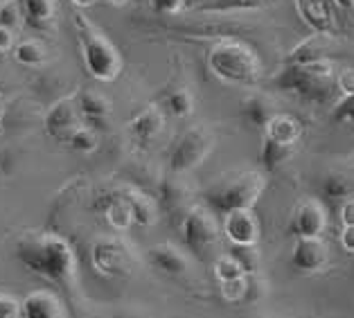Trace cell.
<instances>
[{"mask_svg":"<svg viewBox=\"0 0 354 318\" xmlns=\"http://www.w3.org/2000/svg\"><path fill=\"white\" fill-rule=\"evenodd\" d=\"M109 3H111V5H115V7H122V5L129 3V0H109Z\"/></svg>","mask_w":354,"mask_h":318,"instance_id":"44","label":"cell"},{"mask_svg":"<svg viewBox=\"0 0 354 318\" xmlns=\"http://www.w3.org/2000/svg\"><path fill=\"white\" fill-rule=\"evenodd\" d=\"M91 264L102 278H129L138 266V255L124 239L97 237L91 246Z\"/></svg>","mask_w":354,"mask_h":318,"instance_id":"8","label":"cell"},{"mask_svg":"<svg viewBox=\"0 0 354 318\" xmlns=\"http://www.w3.org/2000/svg\"><path fill=\"white\" fill-rule=\"evenodd\" d=\"M223 235L230 246H257L260 239V223L253 210H237L223 219Z\"/></svg>","mask_w":354,"mask_h":318,"instance_id":"13","label":"cell"},{"mask_svg":"<svg viewBox=\"0 0 354 318\" xmlns=\"http://www.w3.org/2000/svg\"><path fill=\"white\" fill-rule=\"evenodd\" d=\"M14 59H16V64H21V66L37 68V66H43L48 62V50L37 39H25L21 43H16Z\"/></svg>","mask_w":354,"mask_h":318,"instance_id":"29","label":"cell"},{"mask_svg":"<svg viewBox=\"0 0 354 318\" xmlns=\"http://www.w3.org/2000/svg\"><path fill=\"white\" fill-rule=\"evenodd\" d=\"M165 129V109L160 104H147L140 113L129 120V133L140 144H151Z\"/></svg>","mask_w":354,"mask_h":318,"instance_id":"16","label":"cell"},{"mask_svg":"<svg viewBox=\"0 0 354 318\" xmlns=\"http://www.w3.org/2000/svg\"><path fill=\"white\" fill-rule=\"evenodd\" d=\"M73 25L77 32V41H80L86 73L102 84L115 82L124 66L120 50L111 43L106 34L82 12H77L73 16Z\"/></svg>","mask_w":354,"mask_h":318,"instance_id":"2","label":"cell"},{"mask_svg":"<svg viewBox=\"0 0 354 318\" xmlns=\"http://www.w3.org/2000/svg\"><path fill=\"white\" fill-rule=\"evenodd\" d=\"M264 190H266V176L262 171L248 169L219 178L217 183H212L203 192V199L214 214H223L226 217V214L237 210H253Z\"/></svg>","mask_w":354,"mask_h":318,"instance_id":"4","label":"cell"},{"mask_svg":"<svg viewBox=\"0 0 354 318\" xmlns=\"http://www.w3.org/2000/svg\"><path fill=\"white\" fill-rule=\"evenodd\" d=\"M189 199H192V190L185 183V178H180V174H169L158 187V196L156 201L160 205V210H165L167 214L180 212L185 214L192 205H189Z\"/></svg>","mask_w":354,"mask_h":318,"instance_id":"18","label":"cell"},{"mask_svg":"<svg viewBox=\"0 0 354 318\" xmlns=\"http://www.w3.org/2000/svg\"><path fill=\"white\" fill-rule=\"evenodd\" d=\"M323 199L327 203L341 205L343 201L354 199V176L345 171H330L321 183Z\"/></svg>","mask_w":354,"mask_h":318,"instance_id":"24","label":"cell"},{"mask_svg":"<svg viewBox=\"0 0 354 318\" xmlns=\"http://www.w3.org/2000/svg\"><path fill=\"white\" fill-rule=\"evenodd\" d=\"M104 219L109 223V228L115 230V233H124V230L136 226V223H133V212H131V208H129V203L122 196V192L113 194L106 201V205H104Z\"/></svg>","mask_w":354,"mask_h":318,"instance_id":"27","label":"cell"},{"mask_svg":"<svg viewBox=\"0 0 354 318\" xmlns=\"http://www.w3.org/2000/svg\"><path fill=\"white\" fill-rule=\"evenodd\" d=\"M264 138H271L282 144H298V140L302 138V124L293 115L278 113L266 127Z\"/></svg>","mask_w":354,"mask_h":318,"instance_id":"25","label":"cell"},{"mask_svg":"<svg viewBox=\"0 0 354 318\" xmlns=\"http://www.w3.org/2000/svg\"><path fill=\"white\" fill-rule=\"evenodd\" d=\"M3 118H5V109L0 106V122H3Z\"/></svg>","mask_w":354,"mask_h":318,"instance_id":"45","label":"cell"},{"mask_svg":"<svg viewBox=\"0 0 354 318\" xmlns=\"http://www.w3.org/2000/svg\"><path fill=\"white\" fill-rule=\"evenodd\" d=\"M239 115L250 129L264 133L271 120L278 115V111H275L273 102L264 93H248L239 104Z\"/></svg>","mask_w":354,"mask_h":318,"instance_id":"19","label":"cell"},{"mask_svg":"<svg viewBox=\"0 0 354 318\" xmlns=\"http://www.w3.org/2000/svg\"><path fill=\"white\" fill-rule=\"evenodd\" d=\"M273 86L278 91L291 93L314 104L327 102L336 88V71L330 62L314 64H287L273 77Z\"/></svg>","mask_w":354,"mask_h":318,"instance_id":"5","label":"cell"},{"mask_svg":"<svg viewBox=\"0 0 354 318\" xmlns=\"http://www.w3.org/2000/svg\"><path fill=\"white\" fill-rule=\"evenodd\" d=\"M147 262H149L151 269H156L158 273L167 278H185L189 269H192V262H189V255L185 251H180L174 244H156L147 251Z\"/></svg>","mask_w":354,"mask_h":318,"instance_id":"12","label":"cell"},{"mask_svg":"<svg viewBox=\"0 0 354 318\" xmlns=\"http://www.w3.org/2000/svg\"><path fill=\"white\" fill-rule=\"evenodd\" d=\"M208 68L219 82L239 88H255L262 80V62L246 43L221 39L210 48Z\"/></svg>","mask_w":354,"mask_h":318,"instance_id":"3","label":"cell"},{"mask_svg":"<svg viewBox=\"0 0 354 318\" xmlns=\"http://www.w3.org/2000/svg\"><path fill=\"white\" fill-rule=\"evenodd\" d=\"M339 219L343 226H354V199H348L339 205Z\"/></svg>","mask_w":354,"mask_h":318,"instance_id":"41","label":"cell"},{"mask_svg":"<svg viewBox=\"0 0 354 318\" xmlns=\"http://www.w3.org/2000/svg\"><path fill=\"white\" fill-rule=\"evenodd\" d=\"M332 122L336 124H352L354 127V95L341 97L332 106Z\"/></svg>","mask_w":354,"mask_h":318,"instance_id":"35","label":"cell"},{"mask_svg":"<svg viewBox=\"0 0 354 318\" xmlns=\"http://www.w3.org/2000/svg\"><path fill=\"white\" fill-rule=\"evenodd\" d=\"M46 133L59 142H68L71 135L84 124L82 111L77 106V97H64L55 102L46 113Z\"/></svg>","mask_w":354,"mask_h":318,"instance_id":"9","label":"cell"},{"mask_svg":"<svg viewBox=\"0 0 354 318\" xmlns=\"http://www.w3.org/2000/svg\"><path fill=\"white\" fill-rule=\"evenodd\" d=\"M330 3L336 7V10H341L345 14L354 16V0H330Z\"/></svg>","mask_w":354,"mask_h":318,"instance_id":"42","label":"cell"},{"mask_svg":"<svg viewBox=\"0 0 354 318\" xmlns=\"http://www.w3.org/2000/svg\"><path fill=\"white\" fill-rule=\"evenodd\" d=\"M212 271L214 276H217L219 285L221 282H228V280H235V278H241V276H248L244 271V266L237 262V257L232 253H223V255H217L212 262Z\"/></svg>","mask_w":354,"mask_h":318,"instance_id":"30","label":"cell"},{"mask_svg":"<svg viewBox=\"0 0 354 318\" xmlns=\"http://www.w3.org/2000/svg\"><path fill=\"white\" fill-rule=\"evenodd\" d=\"M293 153H296V144H282L271 138H264L262 147H260V162L271 174V171H278L287 165V162L293 158Z\"/></svg>","mask_w":354,"mask_h":318,"instance_id":"26","label":"cell"},{"mask_svg":"<svg viewBox=\"0 0 354 318\" xmlns=\"http://www.w3.org/2000/svg\"><path fill=\"white\" fill-rule=\"evenodd\" d=\"M151 10L160 16H176L185 10V0H151Z\"/></svg>","mask_w":354,"mask_h":318,"instance_id":"36","label":"cell"},{"mask_svg":"<svg viewBox=\"0 0 354 318\" xmlns=\"http://www.w3.org/2000/svg\"><path fill=\"white\" fill-rule=\"evenodd\" d=\"M0 318H21V300L0 291Z\"/></svg>","mask_w":354,"mask_h":318,"instance_id":"38","label":"cell"},{"mask_svg":"<svg viewBox=\"0 0 354 318\" xmlns=\"http://www.w3.org/2000/svg\"><path fill=\"white\" fill-rule=\"evenodd\" d=\"M25 271L59 287H71L77 278V255L71 242L57 233H25L14 246Z\"/></svg>","mask_w":354,"mask_h":318,"instance_id":"1","label":"cell"},{"mask_svg":"<svg viewBox=\"0 0 354 318\" xmlns=\"http://www.w3.org/2000/svg\"><path fill=\"white\" fill-rule=\"evenodd\" d=\"M71 3L75 5V7H80V10H86V7H93L97 0H71Z\"/></svg>","mask_w":354,"mask_h":318,"instance_id":"43","label":"cell"},{"mask_svg":"<svg viewBox=\"0 0 354 318\" xmlns=\"http://www.w3.org/2000/svg\"><path fill=\"white\" fill-rule=\"evenodd\" d=\"M217 147V135L210 127L205 124H192L178 135L169 149V171L171 174H187V171L203 165L205 158L210 156Z\"/></svg>","mask_w":354,"mask_h":318,"instance_id":"6","label":"cell"},{"mask_svg":"<svg viewBox=\"0 0 354 318\" xmlns=\"http://www.w3.org/2000/svg\"><path fill=\"white\" fill-rule=\"evenodd\" d=\"M122 196L127 199L129 208L133 212V223L140 228H151L160 219V205L153 196L145 194L136 187H122Z\"/></svg>","mask_w":354,"mask_h":318,"instance_id":"20","label":"cell"},{"mask_svg":"<svg viewBox=\"0 0 354 318\" xmlns=\"http://www.w3.org/2000/svg\"><path fill=\"white\" fill-rule=\"evenodd\" d=\"M68 144H71V149L77 151V153H93L95 149L100 147V135L95 129L82 124L77 131L71 135V140H68Z\"/></svg>","mask_w":354,"mask_h":318,"instance_id":"31","label":"cell"},{"mask_svg":"<svg viewBox=\"0 0 354 318\" xmlns=\"http://www.w3.org/2000/svg\"><path fill=\"white\" fill-rule=\"evenodd\" d=\"M339 244L348 255H354V226H343L339 233Z\"/></svg>","mask_w":354,"mask_h":318,"instance_id":"40","label":"cell"},{"mask_svg":"<svg viewBox=\"0 0 354 318\" xmlns=\"http://www.w3.org/2000/svg\"><path fill=\"white\" fill-rule=\"evenodd\" d=\"M327 228V208L318 199H305L291 212L289 230L296 239L305 237H323Z\"/></svg>","mask_w":354,"mask_h":318,"instance_id":"10","label":"cell"},{"mask_svg":"<svg viewBox=\"0 0 354 318\" xmlns=\"http://www.w3.org/2000/svg\"><path fill=\"white\" fill-rule=\"evenodd\" d=\"M14 48H16V32L0 25V55L14 53Z\"/></svg>","mask_w":354,"mask_h":318,"instance_id":"39","label":"cell"},{"mask_svg":"<svg viewBox=\"0 0 354 318\" xmlns=\"http://www.w3.org/2000/svg\"><path fill=\"white\" fill-rule=\"evenodd\" d=\"M296 10L300 19L314 30V34L334 37L336 30H339L330 0H296Z\"/></svg>","mask_w":354,"mask_h":318,"instance_id":"14","label":"cell"},{"mask_svg":"<svg viewBox=\"0 0 354 318\" xmlns=\"http://www.w3.org/2000/svg\"><path fill=\"white\" fill-rule=\"evenodd\" d=\"M25 25L34 32H50L57 23V0H21Z\"/></svg>","mask_w":354,"mask_h":318,"instance_id":"21","label":"cell"},{"mask_svg":"<svg viewBox=\"0 0 354 318\" xmlns=\"http://www.w3.org/2000/svg\"><path fill=\"white\" fill-rule=\"evenodd\" d=\"M25 23V12L21 0H3L0 3V25L10 30H21V25Z\"/></svg>","mask_w":354,"mask_h":318,"instance_id":"32","label":"cell"},{"mask_svg":"<svg viewBox=\"0 0 354 318\" xmlns=\"http://www.w3.org/2000/svg\"><path fill=\"white\" fill-rule=\"evenodd\" d=\"M162 109H165L169 115H174L178 120L189 118V115L194 113V109H196V102H194L192 91L185 88V86L169 91L167 97H165V106H162Z\"/></svg>","mask_w":354,"mask_h":318,"instance_id":"28","label":"cell"},{"mask_svg":"<svg viewBox=\"0 0 354 318\" xmlns=\"http://www.w3.org/2000/svg\"><path fill=\"white\" fill-rule=\"evenodd\" d=\"M336 88H339L341 97L354 95V66L343 68V71L336 75Z\"/></svg>","mask_w":354,"mask_h":318,"instance_id":"37","label":"cell"},{"mask_svg":"<svg viewBox=\"0 0 354 318\" xmlns=\"http://www.w3.org/2000/svg\"><path fill=\"white\" fill-rule=\"evenodd\" d=\"M77 106L82 111L84 124L95 129V131H104L109 129V120L113 113L111 100L106 95H102L97 91H82L77 95Z\"/></svg>","mask_w":354,"mask_h":318,"instance_id":"17","label":"cell"},{"mask_svg":"<svg viewBox=\"0 0 354 318\" xmlns=\"http://www.w3.org/2000/svg\"><path fill=\"white\" fill-rule=\"evenodd\" d=\"M21 318H68V312L55 291L37 289L21 300Z\"/></svg>","mask_w":354,"mask_h":318,"instance_id":"15","label":"cell"},{"mask_svg":"<svg viewBox=\"0 0 354 318\" xmlns=\"http://www.w3.org/2000/svg\"><path fill=\"white\" fill-rule=\"evenodd\" d=\"M332 53V37L314 34L307 41L298 43L287 57V64H314V62H330L327 55Z\"/></svg>","mask_w":354,"mask_h":318,"instance_id":"22","label":"cell"},{"mask_svg":"<svg viewBox=\"0 0 354 318\" xmlns=\"http://www.w3.org/2000/svg\"><path fill=\"white\" fill-rule=\"evenodd\" d=\"M248 287H250V278L248 276H241V278H235V280H228V282H221L219 289H221V298L226 300V303H246L248 298Z\"/></svg>","mask_w":354,"mask_h":318,"instance_id":"33","label":"cell"},{"mask_svg":"<svg viewBox=\"0 0 354 318\" xmlns=\"http://www.w3.org/2000/svg\"><path fill=\"white\" fill-rule=\"evenodd\" d=\"M273 0H203V3L194 5L196 14L205 16H219V14H246V12H257L269 7Z\"/></svg>","mask_w":354,"mask_h":318,"instance_id":"23","label":"cell"},{"mask_svg":"<svg viewBox=\"0 0 354 318\" xmlns=\"http://www.w3.org/2000/svg\"><path fill=\"white\" fill-rule=\"evenodd\" d=\"M230 253L237 257V262L244 266V271L248 273V276H253V273H260L262 260H260V253H257L255 246H232Z\"/></svg>","mask_w":354,"mask_h":318,"instance_id":"34","label":"cell"},{"mask_svg":"<svg viewBox=\"0 0 354 318\" xmlns=\"http://www.w3.org/2000/svg\"><path fill=\"white\" fill-rule=\"evenodd\" d=\"M223 230L219 228L217 214L208 205H192L180 217V239L183 246L198 260H208L219 246V237Z\"/></svg>","mask_w":354,"mask_h":318,"instance_id":"7","label":"cell"},{"mask_svg":"<svg viewBox=\"0 0 354 318\" xmlns=\"http://www.w3.org/2000/svg\"><path fill=\"white\" fill-rule=\"evenodd\" d=\"M291 266L302 276L321 273L330 264V248L323 242V237H305L296 239L291 248Z\"/></svg>","mask_w":354,"mask_h":318,"instance_id":"11","label":"cell"}]
</instances>
